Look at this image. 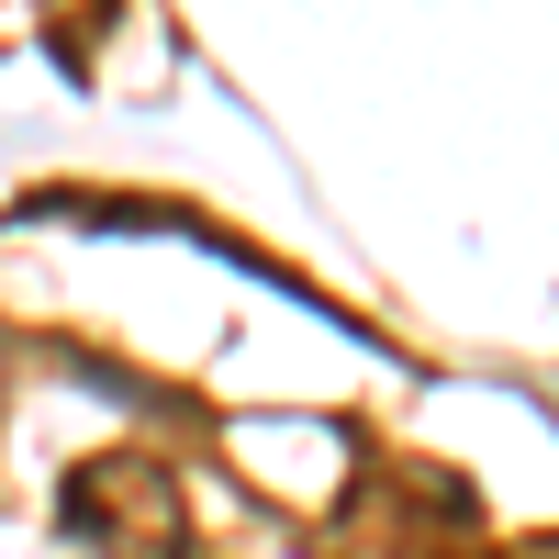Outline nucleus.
<instances>
[{
    "mask_svg": "<svg viewBox=\"0 0 559 559\" xmlns=\"http://www.w3.org/2000/svg\"><path fill=\"white\" fill-rule=\"evenodd\" d=\"M57 515L90 559H191V492L146 448H102L57 481Z\"/></svg>",
    "mask_w": 559,
    "mask_h": 559,
    "instance_id": "nucleus-1",
    "label": "nucleus"
}]
</instances>
